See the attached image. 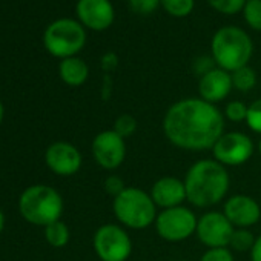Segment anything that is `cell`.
Returning a JSON list of instances; mask_svg holds the SVG:
<instances>
[{
	"instance_id": "6da1fadb",
	"label": "cell",
	"mask_w": 261,
	"mask_h": 261,
	"mask_svg": "<svg viewBox=\"0 0 261 261\" xmlns=\"http://www.w3.org/2000/svg\"><path fill=\"white\" fill-rule=\"evenodd\" d=\"M163 133L180 149L206 151L224 134V118L215 105L203 98H185L166 111Z\"/></svg>"
},
{
	"instance_id": "7a4b0ae2",
	"label": "cell",
	"mask_w": 261,
	"mask_h": 261,
	"mask_svg": "<svg viewBox=\"0 0 261 261\" xmlns=\"http://www.w3.org/2000/svg\"><path fill=\"white\" fill-rule=\"evenodd\" d=\"M186 200L195 207H211L220 203L229 191V174L226 166L214 159L194 163L185 177Z\"/></svg>"
},
{
	"instance_id": "3957f363",
	"label": "cell",
	"mask_w": 261,
	"mask_h": 261,
	"mask_svg": "<svg viewBox=\"0 0 261 261\" xmlns=\"http://www.w3.org/2000/svg\"><path fill=\"white\" fill-rule=\"evenodd\" d=\"M115 218L129 229H146L157 218V206L151 194L139 188H126L112 201Z\"/></svg>"
},
{
	"instance_id": "277c9868",
	"label": "cell",
	"mask_w": 261,
	"mask_h": 261,
	"mask_svg": "<svg viewBox=\"0 0 261 261\" xmlns=\"http://www.w3.org/2000/svg\"><path fill=\"white\" fill-rule=\"evenodd\" d=\"M252 49L250 37L237 27H224L218 30L212 39V57L215 63L227 72L247 66Z\"/></svg>"
},
{
	"instance_id": "5b68a950",
	"label": "cell",
	"mask_w": 261,
	"mask_h": 261,
	"mask_svg": "<svg viewBox=\"0 0 261 261\" xmlns=\"http://www.w3.org/2000/svg\"><path fill=\"white\" fill-rule=\"evenodd\" d=\"M19 209L27 221L46 227L48 224L60 220L63 200L56 189L45 185H36L22 194Z\"/></svg>"
},
{
	"instance_id": "8992f818",
	"label": "cell",
	"mask_w": 261,
	"mask_h": 261,
	"mask_svg": "<svg viewBox=\"0 0 261 261\" xmlns=\"http://www.w3.org/2000/svg\"><path fill=\"white\" fill-rule=\"evenodd\" d=\"M85 42L86 33L83 27L72 19L53 22L43 34V43L48 53L62 60L74 57L85 46Z\"/></svg>"
},
{
	"instance_id": "52a82bcc",
	"label": "cell",
	"mask_w": 261,
	"mask_h": 261,
	"mask_svg": "<svg viewBox=\"0 0 261 261\" xmlns=\"http://www.w3.org/2000/svg\"><path fill=\"white\" fill-rule=\"evenodd\" d=\"M197 215L185 206L163 209L155 218V230L160 238L169 243H180L192 237L197 230Z\"/></svg>"
},
{
	"instance_id": "ba28073f",
	"label": "cell",
	"mask_w": 261,
	"mask_h": 261,
	"mask_svg": "<svg viewBox=\"0 0 261 261\" xmlns=\"http://www.w3.org/2000/svg\"><path fill=\"white\" fill-rule=\"evenodd\" d=\"M94 250L101 261H126L133 252V241L118 224H103L94 233Z\"/></svg>"
},
{
	"instance_id": "9c48e42d",
	"label": "cell",
	"mask_w": 261,
	"mask_h": 261,
	"mask_svg": "<svg viewBox=\"0 0 261 261\" xmlns=\"http://www.w3.org/2000/svg\"><path fill=\"white\" fill-rule=\"evenodd\" d=\"M253 154L252 140L240 130L224 133L212 146L214 160L223 166H241Z\"/></svg>"
},
{
	"instance_id": "30bf717a",
	"label": "cell",
	"mask_w": 261,
	"mask_h": 261,
	"mask_svg": "<svg viewBox=\"0 0 261 261\" xmlns=\"http://www.w3.org/2000/svg\"><path fill=\"white\" fill-rule=\"evenodd\" d=\"M233 230L235 227L223 212L212 211V212H206L198 218L195 235L209 249L229 247Z\"/></svg>"
},
{
	"instance_id": "8fae6325",
	"label": "cell",
	"mask_w": 261,
	"mask_h": 261,
	"mask_svg": "<svg viewBox=\"0 0 261 261\" xmlns=\"http://www.w3.org/2000/svg\"><path fill=\"white\" fill-rule=\"evenodd\" d=\"M92 155L98 166L114 171L126 159V143L112 129L101 130L92 140Z\"/></svg>"
},
{
	"instance_id": "7c38bea8",
	"label": "cell",
	"mask_w": 261,
	"mask_h": 261,
	"mask_svg": "<svg viewBox=\"0 0 261 261\" xmlns=\"http://www.w3.org/2000/svg\"><path fill=\"white\" fill-rule=\"evenodd\" d=\"M223 214L235 229H249L259 220L261 207L255 198L244 194H237L226 200Z\"/></svg>"
},
{
	"instance_id": "4fadbf2b",
	"label": "cell",
	"mask_w": 261,
	"mask_h": 261,
	"mask_svg": "<svg viewBox=\"0 0 261 261\" xmlns=\"http://www.w3.org/2000/svg\"><path fill=\"white\" fill-rule=\"evenodd\" d=\"M48 168L57 175H74L82 166V154L79 149L66 142L53 143L45 154Z\"/></svg>"
},
{
	"instance_id": "5bb4252c",
	"label": "cell",
	"mask_w": 261,
	"mask_h": 261,
	"mask_svg": "<svg viewBox=\"0 0 261 261\" xmlns=\"http://www.w3.org/2000/svg\"><path fill=\"white\" fill-rule=\"evenodd\" d=\"M77 16L85 27L103 31L114 22V8L109 0H79Z\"/></svg>"
},
{
	"instance_id": "9a60e30c",
	"label": "cell",
	"mask_w": 261,
	"mask_h": 261,
	"mask_svg": "<svg viewBox=\"0 0 261 261\" xmlns=\"http://www.w3.org/2000/svg\"><path fill=\"white\" fill-rule=\"evenodd\" d=\"M232 88H233L232 75L221 68L211 69L209 72L201 75V79L198 82L200 98H203L204 101L212 103V105L224 100L229 95Z\"/></svg>"
},
{
	"instance_id": "2e32d148",
	"label": "cell",
	"mask_w": 261,
	"mask_h": 261,
	"mask_svg": "<svg viewBox=\"0 0 261 261\" xmlns=\"http://www.w3.org/2000/svg\"><path fill=\"white\" fill-rule=\"evenodd\" d=\"M151 198L157 207H162V211L181 206V203L186 200L185 181L175 177H162L152 185Z\"/></svg>"
},
{
	"instance_id": "e0dca14e",
	"label": "cell",
	"mask_w": 261,
	"mask_h": 261,
	"mask_svg": "<svg viewBox=\"0 0 261 261\" xmlns=\"http://www.w3.org/2000/svg\"><path fill=\"white\" fill-rule=\"evenodd\" d=\"M59 72L62 80L69 85V86H80L86 82L88 75H89V69L88 65L79 59V57H69V59H63L60 66H59Z\"/></svg>"
},
{
	"instance_id": "ac0fdd59",
	"label": "cell",
	"mask_w": 261,
	"mask_h": 261,
	"mask_svg": "<svg viewBox=\"0 0 261 261\" xmlns=\"http://www.w3.org/2000/svg\"><path fill=\"white\" fill-rule=\"evenodd\" d=\"M45 238L53 247H63L69 241V229L63 221H54L45 227Z\"/></svg>"
},
{
	"instance_id": "d6986e66",
	"label": "cell",
	"mask_w": 261,
	"mask_h": 261,
	"mask_svg": "<svg viewBox=\"0 0 261 261\" xmlns=\"http://www.w3.org/2000/svg\"><path fill=\"white\" fill-rule=\"evenodd\" d=\"M230 75H232V85H233V88L238 89V91H241V92L250 91L255 86V83H256V74L249 66H243V68L233 71Z\"/></svg>"
},
{
	"instance_id": "ffe728a7",
	"label": "cell",
	"mask_w": 261,
	"mask_h": 261,
	"mask_svg": "<svg viewBox=\"0 0 261 261\" xmlns=\"http://www.w3.org/2000/svg\"><path fill=\"white\" fill-rule=\"evenodd\" d=\"M139 129V121L134 115L130 114H121L115 118L114 121V133H117L121 139H129L133 137Z\"/></svg>"
},
{
	"instance_id": "44dd1931",
	"label": "cell",
	"mask_w": 261,
	"mask_h": 261,
	"mask_svg": "<svg viewBox=\"0 0 261 261\" xmlns=\"http://www.w3.org/2000/svg\"><path fill=\"white\" fill-rule=\"evenodd\" d=\"M255 237L249 229H235L229 243V247L237 252H250L255 244Z\"/></svg>"
},
{
	"instance_id": "7402d4cb",
	"label": "cell",
	"mask_w": 261,
	"mask_h": 261,
	"mask_svg": "<svg viewBox=\"0 0 261 261\" xmlns=\"http://www.w3.org/2000/svg\"><path fill=\"white\" fill-rule=\"evenodd\" d=\"M243 13L247 25L256 31H261V0H247Z\"/></svg>"
},
{
	"instance_id": "603a6c76",
	"label": "cell",
	"mask_w": 261,
	"mask_h": 261,
	"mask_svg": "<svg viewBox=\"0 0 261 261\" xmlns=\"http://www.w3.org/2000/svg\"><path fill=\"white\" fill-rule=\"evenodd\" d=\"M163 8L175 17L188 16L194 8V0H162Z\"/></svg>"
},
{
	"instance_id": "cb8c5ba5",
	"label": "cell",
	"mask_w": 261,
	"mask_h": 261,
	"mask_svg": "<svg viewBox=\"0 0 261 261\" xmlns=\"http://www.w3.org/2000/svg\"><path fill=\"white\" fill-rule=\"evenodd\" d=\"M209 5L223 14H235L241 11L246 5L247 0H207Z\"/></svg>"
},
{
	"instance_id": "d4e9b609",
	"label": "cell",
	"mask_w": 261,
	"mask_h": 261,
	"mask_svg": "<svg viewBox=\"0 0 261 261\" xmlns=\"http://www.w3.org/2000/svg\"><path fill=\"white\" fill-rule=\"evenodd\" d=\"M247 109L249 106H246L243 101H229L224 108V115L230 120V121H246V117H247Z\"/></svg>"
},
{
	"instance_id": "484cf974",
	"label": "cell",
	"mask_w": 261,
	"mask_h": 261,
	"mask_svg": "<svg viewBox=\"0 0 261 261\" xmlns=\"http://www.w3.org/2000/svg\"><path fill=\"white\" fill-rule=\"evenodd\" d=\"M246 123L253 130V133L261 134V98L255 100L253 103L249 105Z\"/></svg>"
},
{
	"instance_id": "4316f807",
	"label": "cell",
	"mask_w": 261,
	"mask_h": 261,
	"mask_svg": "<svg viewBox=\"0 0 261 261\" xmlns=\"http://www.w3.org/2000/svg\"><path fill=\"white\" fill-rule=\"evenodd\" d=\"M200 261H233V255L229 247H214L207 249Z\"/></svg>"
},
{
	"instance_id": "83f0119b",
	"label": "cell",
	"mask_w": 261,
	"mask_h": 261,
	"mask_svg": "<svg viewBox=\"0 0 261 261\" xmlns=\"http://www.w3.org/2000/svg\"><path fill=\"white\" fill-rule=\"evenodd\" d=\"M129 4H130V8H133L136 13L149 14L159 8L162 0H129Z\"/></svg>"
},
{
	"instance_id": "f1b7e54d",
	"label": "cell",
	"mask_w": 261,
	"mask_h": 261,
	"mask_svg": "<svg viewBox=\"0 0 261 261\" xmlns=\"http://www.w3.org/2000/svg\"><path fill=\"white\" fill-rule=\"evenodd\" d=\"M103 186H105V191H106L112 198L118 197V195L126 189L124 181H123L118 175H114V174H112V175H109V177L105 180Z\"/></svg>"
},
{
	"instance_id": "f546056e",
	"label": "cell",
	"mask_w": 261,
	"mask_h": 261,
	"mask_svg": "<svg viewBox=\"0 0 261 261\" xmlns=\"http://www.w3.org/2000/svg\"><path fill=\"white\" fill-rule=\"evenodd\" d=\"M117 63H118V60H117V56H115L114 53H108V54H105V56L101 57V68H103L106 72L114 71V69L117 68Z\"/></svg>"
},
{
	"instance_id": "4dcf8cb0",
	"label": "cell",
	"mask_w": 261,
	"mask_h": 261,
	"mask_svg": "<svg viewBox=\"0 0 261 261\" xmlns=\"http://www.w3.org/2000/svg\"><path fill=\"white\" fill-rule=\"evenodd\" d=\"M250 259L252 261H261V235L256 237L255 244L250 250Z\"/></svg>"
},
{
	"instance_id": "1f68e13d",
	"label": "cell",
	"mask_w": 261,
	"mask_h": 261,
	"mask_svg": "<svg viewBox=\"0 0 261 261\" xmlns=\"http://www.w3.org/2000/svg\"><path fill=\"white\" fill-rule=\"evenodd\" d=\"M4 224H5V217H4V212L0 211V232L4 230Z\"/></svg>"
},
{
	"instance_id": "d6a6232c",
	"label": "cell",
	"mask_w": 261,
	"mask_h": 261,
	"mask_svg": "<svg viewBox=\"0 0 261 261\" xmlns=\"http://www.w3.org/2000/svg\"><path fill=\"white\" fill-rule=\"evenodd\" d=\"M2 120H4V105L0 103V123H2Z\"/></svg>"
},
{
	"instance_id": "836d02e7",
	"label": "cell",
	"mask_w": 261,
	"mask_h": 261,
	"mask_svg": "<svg viewBox=\"0 0 261 261\" xmlns=\"http://www.w3.org/2000/svg\"><path fill=\"white\" fill-rule=\"evenodd\" d=\"M258 151H259V155H261V139H259V142H258Z\"/></svg>"
}]
</instances>
